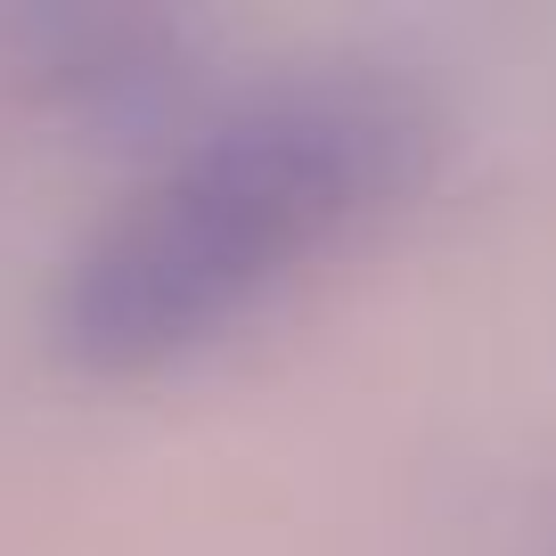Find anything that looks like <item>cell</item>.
I'll list each match as a JSON object with an SVG mask.
<instances>
[{
	"instance_id": "6da1fadb",
	"label": "cell",
	"mask_w": 556,
	"mask_h": 556,
	"mask_svg": "<svg viewBox=\"0 0 556 556\" xmlns=\"http://www.w3.org/2000/svg\"><path fill=\"white\" fill-rule=\"evenodd\" d=\"M434 148V99L368 58H312L213 90L66 254L50 352L99 384L173 377L409 205Z\"/></svg>"
},
{
	"instance_id": "7a4b0ae2",
	"label": "cell",
	"mask_w": 556,
	"mask_h": 556,
	"mask_svg": "<svg viewBox=\"0 0 556 556\" xmlns=\"http://www.w3.org/2000/svg\"><path fill=\"white\" fill-rule=\"evenodd\" d=\"M0 66L58 123L148 156L213 106L205 41L164 9H17L0 17Z\"/></svg>"
}]
</instances>
